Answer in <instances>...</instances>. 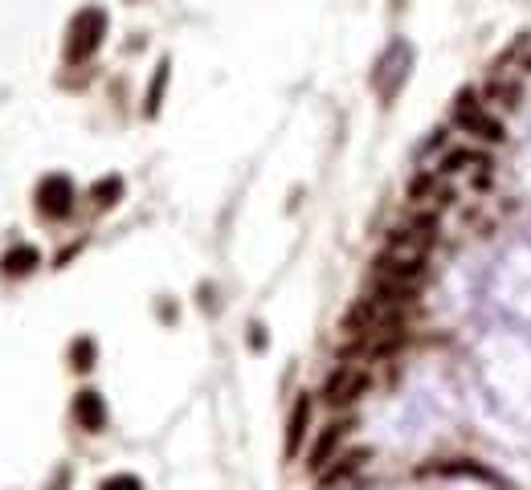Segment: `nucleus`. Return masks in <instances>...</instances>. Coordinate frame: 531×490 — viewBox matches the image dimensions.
I'll return each mask as SVG.
<instances>
[{
  "mask_svg": "<svg viewBox=\"0 0 531 490\" xmlns=\"http://www.w3.org/2000/svg\"><path fill=\"white\" fill-rule=\"evenodd\" d=\"M454 127H458V131H466V135H474V139H482V143H503L507 139L503 123H499V119L490 115L482 102H474V94H462L458 98V107H454Z\"/></svg>",
  "mask_w": 531,
  "mask_h": 490,
  "instance_id": "nucleus-1",
  "label": "nucleus"
},
{
  "mask_svg": "<svg viewBox=\"0 0 531 490\" xmlns=\"http://www.w3.org/2000/svg\"><path fill=\"white\" fill-rule=\"evenodd\" d=\"M106 33V13L103 9H82L70 25V41H66V62H86L103 45Z\"/></svg>",
  "mask_w": 531,
  "mask_h": 490,
  "instance_id": "nucleus-2",
  "label": "nucleus"
},
{
  "mask_svg": "<svg viewBox=\"0 0 531 490\" xmlns=\"http://www.w3.org/2000/svg\"><path fill=\"white\" fill-rule=\"evenodd\" d=\"M364 388H368V376H364L360 368H352V364H339L336 372L328 376V384H323V401L339 409V405L360 401Z\"/></svg>",
  "mask_w": 531,
  "mask_h": 490,
  "instance_id": "nucleus-3",
  "label": "nucleus"
},
{
  "mask_svg": "<svg viewBox=\"0 0 531 490\" xmlns=\"http://www.w3.org/2000/svg\"><path fill=\"white\" fill-rule=\"evenodd\" d=\"M347 429H352V421H331V425L319 429V437L310 441V450H307V470L310 474H323L331 462H336L339 441L347 437Z\"/></svg>",
  "mask_w": 531,
  "mask_h": 490,
  "instance_id": "nucleus-4",
  "label": "nucleus"
},
{
  "mask_svg": "<svg viewBox=\"0 0 531 490\" xmlns=\"http://www.w3.org/2000/svg\"><path fill=\"white\" fill-rule=\"evenodd\" d=\"M74 209V184L66 176H45L37 188V213L50 217V221H62Z\"/></svg>",
  "mask_w": 531,
  "mask_h": 490,
  "instance_id": "nucleus-5",
  "label": "nucleus"
},
{
  "mask_svg": "<svg viewBox=\"0 0 531 490\" xmlns=\"http://www.w3.org/2000/svg\"><path fill=\"white\" fill-rule=\"evenodd\" d=\"M417 474H421V478L425 474H442V478H478V482H490V486L507 490V482L499 478L490 466L474 462V458H446V462H429V466H421Z\"/></svg>",
  "mask_w": 531,
  "mask_h": 490,
  "instance_id": "nucleus-6",
  "label": "nucleus"
},
{
  "mask_svg": "<svg viewBox=\"0 0 531 490\" xmlns=\"http://www.w3.org/2000/svg\"><path fill=\"white\" fill-rule=\"evenodd\" d=\"M310 413H315V405H310V396L302 392L299 401H294V409H291V421H286V441H283L286 458H299L302 437H307V429H310Z\"/></svg>",
  "mask_w": 531,
  "mask_h": 490,
  "instance_id": "nucleus-7",
  "label": "nucleus"
},
{
  "mask_svg": "<svg viewBox=\"0 0 531 490\" xmlns=\"http://www.w3.org/2000/svg\"><path fill=\"white\" fill-rule=\"evenodd\" d=\"M74 417H78V425L86 429V433H98V429L106 425V405H103V396H98L94 388H82L78 396H74Z\"/></svg>",
  "mask_w": 531,
  "mask_h": 490,
  "instance_id": "nucleus-8",
  "label": "nucleus"
},
{
  "mask_svg": "<svg viewBox=\"0 0 531 490\" xmlns=\"http://www.w3.org/2000/svg\"><path fill=\"white\" fill-rule=\"evenodd\" d=\"M466 168H478V172H490V160L482 152H474V147H454V152L442 156V176H454V172H466Z\"/></svg>",
  "mask_w": 531,
  "mask_h": 490,
  "instance_id": "nucleus-9",
  "label": "nucleus"
},
{
  "mask_svg": "<svg viewBox=\"0 0 531 490\" xmlns=\"http://www.w3.org/2000/svg\"><path fill=\"white\" fill-rule=\"evenodd\" d=\"M368 462V450H352V454H344V458H336V466H328V470L319 474V486H339L344 478H352L360 466Z\"/></svg>",
  "mask_w": 531,
  "mask_h": 490,
  "instance_id": "nucleus-10",
  "label": "nucleus"
},
{
  "mask_svg": "<svg viewBox=\"0 0 531 490\" xmlns=\"http://www.w3.org/2000/svg\"><path fill=\"white\" fill-rule=\"evenodd\" d=\"M168 70L172 66L168 62H159L156 66V78H151V86H148V98H143V115H159V102H164V90H168Z\"/></svg>",
  "mask_w": 531,
  "mask_h": 490,
  "instance_id": "nucleus-11",
  "label": "nucleus"
},
{
  "mask_svg": "<svg viewBox=\"0 0 531 490\" xmlns=\"http://www.w3.org/2000/svg\"><path fill=\"white\" fill-rule=\"evenodd\" d=\"M37 262H41V254H37L33 245H17V250L4 254V262H0V266H4V274H29Z\"/></svg>",
  "mask_w": 531,
  "mask_h": 490,
  "instance_id": "nucleus-12",
  "label": "nucleus"
},
{
  "mask_svg": "<svg viewBox=\"0 0 531 490\" xmlns=\"http://www.w3.org/2000/svg\"><path fill=\"white\" fill-rule=\"evenodd\" d=\"M119 196H123V180L119 176H103L94 188H90V200H94L98 209H111Z\"/></svg>",
  "mask_w": 531,
  "mask_h": 490,
  "instance_id": "nucleus-13",
  "label": "nucleus"
},
{
  "mask_svg": "<svg viewBox=\"0 0 531 490\" xmlns=\"http://www.w3.org/2000/svg\"><path fill=\"white\" fill-rule=\"evenodd\" d=\"M482 98H487V102H499V107H507V111H515L519 107V86H515V82H490Z\"/></svg>",
  "mask_w": 531,
  "mask_h": 490,
  "instance_id": "nucleus-14",
  "label": "nucleus"
},
{
  "mask_svg": "<svg viewBox=\"0 0 531 490\" xmlns=\"http://www.w3.org/2000/svg\"><path fill=\"white\" fill-rule=\"evenodd\" d=\"M70 356H74V368H78V372H90V368H94V339H74Z\"/></svg>",
  "mask_w": 531,
  "mask_h": 490,
  "instance_id": "nucleus-15",
  "label": "nucleus"
},
{
  "mask_svg": "<svg viewBox=\"0 0 531 490\" xmlns=\"http://www.w3.org/2000/svg\"><path fill=\"white\" fill-rule=\"evenodd\" d=\"M103 490H143V482L135 474H115V478H106Z\"/></svg>",
  "mask_w": 531,
  "mask_h": 490,
  "instance_id": "nucleus-16",
  "label": "nucleus"
}]
</instances>
